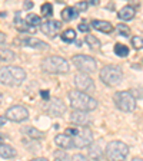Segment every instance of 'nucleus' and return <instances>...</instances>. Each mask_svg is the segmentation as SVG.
Here are the masks:
<instances>
[{
	"label": "nucleus",
	"instance_id": "nucleus-1",
	"mask_svg": "<svg viewBox=\"0 0 143 161\" xmlns=\"http://www.w3.org/2000/svg\"><path fill=\"white\" fill-rule=\"evenodd\" d=\"M69 102L70 107L73 108L74 111H83V112H87V111H93L97 108V101L94 98H92L89 94H84V92H80L77 89L69 91Z\"/></svg>",
	"mask_w": 143,
	"mask_h": 161
},
{
	"label": "nucleus",
	"instance_id": "nucleus-18",
	"mask_svg": "<svg viewBox=\"0 0 143 161\" xmlns=\"http://www.w3.org/2000/svg\"><path fill=\"white\" fill-rule=\"evenodd\" d=\"M90 157H92V160H94V161L102 160V157H103V150H102L100 142L92 144V147H90Z\"/></svg>",
	"mask_w": 143,
	"mask_h": 161
},
{
	"label": "nucleus",
	"instance_id": "nucleus-11",
	"mask_svg": "<svg viewBox=\"0 0 143 161\" xmlns=\"http://www.w3.org/2000/svg\"><path fill=\"white\" fill-rule=\"evenodd\" d=\"M44 109H46V112L49 115H52V117H60V115H63L64 112H66V105L63 104L62 99L53 98V99H50L46 104Z\"/></svg>",
	"mask_w": 143,
	"mask_h": 161
},
{
	"label": "nucleus",
	"instance_id": "nucleus-23",
	"mask_svg": "<svg viewBox=\"0 0 143 161\" xmlns=\"http://www.w3.org/2000/svg\"><path fill=\"white\" fill-rule=\"evenodd\" d=\"M60 37H62V40L66 42V43H72V42L76 40V32H74L73 29H66Z\"/></svg>",
	"mask_w": 143,
	"mask_h": 161
},
{
	"label": "nucleus",
	"instance_id": "nucleus-43",
	"mask_svg": "<svg viewBox=\"0 0 143 161\" xmlns=\"http://www.w3.org/2000/svg\"><path fill=\"white\" fill-rule=\"evenodd\" d=\"M2 62H3V58H2V55H0V64H2Z\"/></svg>",
	"mask_w": 143,
	"mask_h": 161
},
{
	"label": "nucleus",
	"instance_id": "nucleus-26",
	"mask_svg": "<svg viewBox=\"0 0 143 161\" xmlns=\"http://www.w3.org/2000/svg\"><path fill=\"white\" fill-rule=\"evenodd\" d=\"M14 25H16V27L20 30V32H26V30H29V29H30V27L27 26L26 20L23 22V20L20 19V13H19V12L16 13V17H14Z\"/></svg>",
	"mask_w": 143,
	"mask_h": 161
},
{
	"label": "nucleus",
	"instance_id": "nucleus-6",
	"mask_svg": "<svg viewBox=\"0 0 143 161\" xmlns=\"http://www.w3.org/2000/svg\"><path fill=\"white\" fill-rule=\"evenodd\" d=\"M99 76L103 84L109 85V86H115V85L120 84V80L123 78V72L117 65H106L102 68Z\"/></svg>",
	"mask_w": 143,
	"mask_h": 161
},
{
	"label": "nucleus",
	"instance_id": "nucleus-31",
	"mask_svg": "<svg viewBox=\"0 0 143 161\" xmlns=\"http://www.w3.org/2000/svg\"><path fill=\"white\" fill-rule=\"evenodd\" d=\"M87 7H89V3H87V2H80V3L76 4V7H74V9H76V10H82V12H83V10H86Z\"/></svg>",
	"mask_w": 143,
	"mask_h": 161
},
{
	"label": "nucleus",
	"instance_id": "nucleus-25",
	"mask_svg": "<svg viewBox=\"0 0 143 161\" xmlns=\"http://www.w3.org/2000/svg\"><path fill=\"white\" fill-rule=\"evenodd\" d=\"M84 40H86V43L90 46V49H99L100 45H102L100 43V40L97 39L96 36H93V35H87Z\"/></svg>",
	"mask_w": 143,
	"mask_h": 161
},
{
	"label": "nucleus",
	"instance_id": "nucleus-22",
	"mask_svg": "<svg viewBox=\"0 0 143 161\" xmlns=\"http://www.w3.org/2000/svg\"><path fill=\"white\" fill-rule=\"evenodd\" d=\"M77 10L74 9V7H66V9H63V12H62V19L64 20V22H70V20H73L77 17Z\"/></svg>",
	"mask_w": 143,
	"mask_h": 161
},
{
	"label": "nucleus",
	"instance_id": "nucleus-2",
	"mask_svg": "<svg viewBox=\"0 0 143 161\" xmlns=\"http://www.w3.org/2000/svg\"><path fill=\"white\" fill-rule=\"evenodd\" d=\"M26 76V70L20 66L7 65V66L0 68V82L7 86H17L23 84Z\"/></svg>",
	"mask_w": 143,
	"mask_h": 161
},
{
	"label": "nucleus",
	"instance_id": "nucleus-4",
	"mask_svg": "<svg viewBox=\"0 0 143 161\" xmlns=\"http://www.w3.org/2000/svg\"><path fill=\"white\" fill-rule=\"evenodd\" d=\"M42 69L49 74H66L70 70V65L62 56H47L40 64Z\"/></svg>",
	"mask_w": 143,
	"mask_h": 161
},
{
	"label": "nucleus",
	"instance_id": "nucleus-34",
	"mask_svg": "<svg viewBox=\"0 0 143 161\" xmlns=\"http://www.w3.org/2000/svg\"><path fill=\"white\" fill-rule=\"evenodd\" d=\"M40 97L43 98V99H49V98H50L49 91H40Z\"/></svg>",
	"mask_w": 143,
	"mask_h": 161
},
{
	"label": "nucleus",
	"instance_id": "nucleus-20",
	"mask_svg": "<svg viewBox=\"0 0 143 161\" xmlns=\"http://www.w3.org/2000/svg\"><path fill=\"white\" fill-rule=\"evenodd\" d=\"M22 132L26 135H29L30 138H33V140H40V138L44 137V132H42V131L36 130V128L33 127H24L22 128Z\"/></svg>",
	"mask_w": 143,
	"mask_h": 161
},
{
	"label": "nucleus",
	"instance_id": "nucleus-17",
	"mask_svg": "<svg viewBox=\"0 0 143 161\" xmlns=\"http://www.w3.org/2000/svg\"><path fill=\"white\" fill-rule=\"evenodd\" d=\"M135 7L133 6H125L123 9H120L119 10V13H117V16H119V19L122 20H132L135 17Z\"/></svg>",
	"mask_w": 143,
	"mask_h": 161
},
{
	"label": "nucleus",
	"instance_id": "nucleus-9",
	"mask_svg": "<svg viewBox=\"0 0 143 161\" xmlns=\"http://www.w3.org/2000/svg\"><path fill=\"white\" fill-rule=\"evenodd\" d=\"M74 85H76L77 91L84 92V94H93L94 91H96L94 80L87 74H82V72L74 75Z\"/></svg>",
	"mask_w": 143,
	"mask_h": 161
},
{
	"label": "nucleus",
	"instance_id": "nucleus-14",
	"mask_svg": "<svg viewBox=\"0 0 143 161\" xmlns=\"http://www.w3.org/2000/svg\"><path fill=\"white\" fill-rule=\"evenodd\" d=\"M22 43L26 45L27 47H33V49H39V50H43V49H47V45L44 43L43 40L37 39V37L34 36H29V37H24L23 40H22Z\"/></svg>",
	"mask_w": 143,
	"mask_h": 161
},
{
	"label": "nucleus",
	"instance_id": "nucleus-32",
	"mask_svg": "<svg viewBox=\"0 0 143 161\" xmlns=\"http://www.w3.org/2000/svg\"><path fill=\"white\" fill-rule=\"evenodd\" d=\"M77 27H79L80 32H89V29H90V26L86 23V22H82V23H80Z\"/></svg>",
	"mask_w": 143,
	"mask_h": 161
},
{
	"label": "nucleus",
	"instance_id": "nucleus-33",
	"mask_svg": "<svg viewBox=\"0 0 143 161\" xmlns=\"http://www.w3.org/2000/svg\"><path fill=\"white\" fill-rule=\"evenodd\" d=\"M72 161H89V160L82 154H74L73 157H72Z\"/></svg>",
	"mask_w": 143,
	"mask_h": 161
},
{
	"label": "nucleus",
	"instance_id": "nucleus-3",
	"mask_svg": "<svg viewBox=\"0 0 143 161\" xmlns=\"http://www.w3.org/2000/svg\"><path fill=\"white\" fill-rule=\"evenodd\" d=\"M73 140V145L77 148H84L93 144V132L89 127L79 128H66V132Z\"/></svg>",
	"mask_w": 143,
	"mask_h": 161
},
{
	"label": "nucleus",
	"instance_id": "nucleus-12",
	"mask_svg": "<svg viewBox=\"0 0 143 161\" xmlns=\"http://www.w3.org/2000/svg\"><path fill=\"white\" fill-rule=\"evenodd\" d=\"M70 122L72 124H76L79 127H89V124L92 122L89 114L87 112H83V111H73L69 117Z\"/></svg>",
	"mask_w": 143,
	"mask_h": 161
},
{
	"label": "nucleus",
	"instance_id": "nucleus-27",
	"mask_svg": "<svg viewBox=\"0 0 143 161\" xmlns=\"http://www.w3.org/2000/svg\"><path fill=\"white\" fill-rule=\"evenodd\" d=\"M42 13H43V16L44 17H49V16H52L53 14V6L50 3H44V4H42Z\"/></svg>",
	"mask_w": 143,
	"mask_h": 161
},
{
	"label": "nucleus",
	"instance_id": "nucleus-19",
	"mask_svg": "<svg viewBox=\"0 0 143 161\" xmlns=\"http://www.w3.org/2000/svg\"><path fill=\"white\" fill-rule=\"evenodd\" d=\"M0 157L3 158H13L16 157V150L9 144H0Z\"/></svg>",
	"mask_w": 143,
	"mask_h": 161
},
{
	"label": "nucleus",
	"instance_id": "nucleus-13",
	"mask_svg": "<svg viewBox=\"0 0 143 161\" xmlns=\"http://www.w3.org/2000/svg\"><path fill=\"white\" fill-rule=\"evenodd\" d=\"M60 26H62V23L57 22V20H46L44 23H42L40 29L49 37H54L57 35V32L60 30Z\"/></svg>",
	"mask_w": 143,
	"mask_h": 161
},
{
	"label": "nucleus",
	"instance_id": "nucleus-21",
	"mask_svg": "<svg viewBox=\"0 0 143 161\" xmlns=\"http://www.w3.org/2000/svg\"><path fill=\"white\" fill-rule=\"evenodd\" d=\"M26 23L30 29H36L37 26H42V19H40V16H37L34 13H29L26 16Z\"/></svg>",
	"mask_w": 143,
	"mask_h": 161
},
{
	"label": "nucleus",
	"instance_id": "nucleus-29",
	"mask_svg": "<svg viewBox=\"0 0 143 161\" xmlns=\"http://www.w3.org/2000/svg\"><path fill=\"white\" fill-rule=\"evenodd\" d=\"M116 30L119 32L120 36H125V37H126L127 35L130 33V29H129V27H127L126 25H122V23L117 25V26H116Z\"/></svg>",
	"mask_w": 143,
	"mask_h": 161
},
{
	"label": "nucleus",
	"instance_id": "nucleus-10",
	"mask_svg": "<svg viewBox=\"0 0 143 161\" xmlns=\"http://www.w3.org/2000/svg\"><path fill=\"white\" fill-rule=\"evenodd\" d=\"M4 117L10 121H14V122H22V121H26L29 118V111L23 105H13V107L7 108Z\"/></svg>",
	"mask_w": 143,
	"mask_h": 161
},
{
	"label": "nucleus",
	"instance_id": "nucleus-40",
	"mask_svg": "<svg viewBox=\"0 0 143 161\" xmlns=\"http://www.w3.org/2000/svg\"><path fill=\"white\" fill-rule=\"evenodd\" d=\"M132 161H143V160H142V158H133Z\"/></svg>",
	"mask_w": 143,
	"mask_h": 161
},
{
	"label": "nucleus",
	"instance_id": "nucleus-8",
	"mask_svg": "<svg viewBox=\"0 0 143 161\" xmlns=\"http://www.w3.org/2000/svg\"><path fill=\"white\" fill-rule=\"evenodd\" d=\"M73 64L82 74H93L94 70L97 69V62L96 59H93L92 56L87 55H74L73 56Z\"/></svg>",
	"mask_w": 143,
	"mask_h": 161
},
{
	"label": "nucleus",
	"instance_id": "nucleus-36",
	"mask_svg": "<svg viewBox=\"0 0 143 161\" xmlns=\"http://www.w3.org/2000/svg\"><path fill=\"white\" fill-rule=\"evenodd\" d=\"M30 161H49L47 158H43V157H37V158H33V160H30Z\"/></svg>",
	"mask_w": 143,
	"mask_h": 161
},
{
	"label": "nucleus",
	"instance_id": "nucleus-7",
	"mask_svg": "<svg viewBox=\"0 0 143 161\" xmlns=\"http://www.w3.org/2000/svg\"><path fill=\"white\" fill-rule=\"evenodd\" d=\"M113 101H115V104H116V107L120 111H123V112H132L136 108V99L127 91H119V92H116L113 97Z\"/></svg>",
	"mask_w": 143,
	"mask_h": 161
},
{
	"label": "nucleus",
	"instance_id": "nucleus-38",
	"mask_svg": "<svg viewBox=\"0 0 143 161\" xmlns=\"http://www.w3.org/2000/svg\"><path fill=\"white\" fill-rule=\"evenodd\" d=\"M6 119H7L6 117H0V125H3L4 122H6Z\"/></svg>",
	"mask_w": 143,
	"mask_h": 161
},
{
	"label": "nucleus",
	"instance_id": "nucleus-42",
	"mask_svg": "<svg viewBox=\"0 0 143 161\" xmlns=\"http://www.w3.org/2000/svg\"><path fill=\"white\" fill-rule=\"evenodd\" d=\"M2 99H3V95H2V92H0V104H2Z\"/></svg>",
	"mask_w": 143,
	"mask_h": 161
},
{
	"label": "nucleus",
	"instance_id": "nucleus-16",
	"mask_svg": "<svg viewBox=\"0 0 143 161\" xmlns=\"http://www.w3.org/2000/svg\"><path fill=\"white\" fill-rule=\"evenodd\" d=\"M92 26H93L96 30H99V32H103V33H110V32H113V25H110L109 22H106V20L94 19V20H92Z\"/></svg>",
	"mask_w": 143,
	"mask_h": 161
},
{
	"label": "nucleus",
	"instance_id": "nucleus-35",
	"mask_svg": "<svg viewBox=\"0 0 143 161\" xmlns=\"http://www.w3.org/2000/svg\"><path fill=\"white\" fill-rule=\"evenodd\" d=\"M23 7L24 9H32V7H33V3H32V2H24Z\"/></svg>",
	"mask_w": 143,
	"mask_h": 161
},
{
	"label": "nucleus",
	"instance_id": "nucleus-5",
	"mask_svg": "<svg viewBox=\"0 0 143 161\" xmlns=\"http://www.w3.org/2000/svg\"><path fill=\"white\" fill-rule=\"evenodd\" d=\"M129 147L122 141H110L105 150V155L109 161H125Z\"/></svg>",
	"mask_w": 143,
	"mask_h": 161
},
{
	"label": "nucleus",
	"instance_id": "nucleus-39",
	"mask_svg": "<svg viewBox=\"0 0 143 161\" xmlns=\"http://www.w3.org/2000/svg\"><path fill=\"white\" fill-rule=\"evenodd\" d=\"M89 4H97L99 3V0H90V2H87Z\"/></svg>",
	"mask_w": 143,
	"mask_h": 161
},
{
	"label": "nucleus",
	"instance_id": "nucleus-24",
	"mask_svg": "<svg viewBox=\"0 0 143 161\" xmlns=\"http://www.w3.org/2000/svg\"><path fill=\"white\" fill-rule=\"evenodd\" d=\"M115 53L120 58H125L129 55V47L126 45H122V43H116L115 45Z\"/></svg>",
	"mask_w": 143,
	"mask_h": 161
},
{
	"label": "nucleus",
	"instance_id": "nucleus-15",
	"mask_svg": "<svg viewBox=\"0 0 143 161\" xmlns=\"http://www.w3.org/2000/svg\"><path fill=\"white\" fill-rule=\"evenodd\" d=\"M54 142H56L57 147L64 148V150H69V148L74 147L72 137H69L67 134H57L56 137H54Z\"/></svg>",
	"mask_w": 143,
	"mask_h": 161
},
{
	"label": "nucleus",
	"instance_id": "nucleus-30",
	"mask_svg": "<svg viewBox=\"0 0 143 161\" xmlns=\"http://www.w3.org/2000/svg\"><path fill=\"white\" fill-rule=\"evenodd\" d=\"M132 45L135 46V49H140V47H143V39L142 37H139V36H135V37H132Z\"/></svg>",
	"mask_w": 143,
	"mask_h": 161
},
{
	"label": "nucleus",
	"instance_id": "nucleus-37",
	"mask_svg": "<svg viewBox=\"0 0 143 161\" xmlns=\"http://www.w3.org/2000/svg\"><path fill=\"white\" fill-rule=\"evenodd\" d=\"M4 40H6V36H4L3 33H0V45L4 43Z\"/></svg>",
	"mask_w": 143,
	"mask_h": 161
},
{
	"label": "nucleus",
	"instance_id": "nucleus-28",
	"mask_svg": "<svg viewBox=\"0 0 143 161\" xmlns=\"http://www.w3.org/2000/svg\"><path fill=\"white\" fill-rule=\"evenodd\" d=\"M0 55H2L3 60H6V62L14 59V53L12 52V49H2V53H0Z\"/></svg>",
	"mask_w": 143,
	"mask_h": 161
},
{
	"label": "nucleus",
	"instance_id": "nucleus-41",
	"mask_svg": "<svg viewBox=\"0 0 143 161\" xmlns=\"http://www.w3.org/2000/svg\"><path fill=\"white\" fill-rule=\"evenodd\" d=\"M0 144H3V137L0 135Z\"/></svg>",
	"mask_w": 143,
	"mask_h": 161
}]
</instances>
